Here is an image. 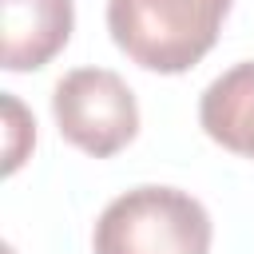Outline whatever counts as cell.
I'll use <instances>...</instances> for the list:
<instances>
[{"label":"cell","instance_id":"1","mask_svg":"<svg viewBox=\"0 0 254 254\" xmlns=\"http://www.w3.org/2000/svg\"><path fill=\"white\" fill-rule=\"evenodd\" d=\"M234 0H107L115 48L159 75L190 71L222 32Z\"/></svg>","mask_w":254,"mask_h":254},{"label":"cell","instance_id":"2","mask_svg":"<svg viewBox=\"0 0 254 254\" xmlns=\"http://www.w3.org/2000/svg\"><path fill=\"white\" fill-rule=\"evenodd\" d=\"M210 214L179 187H135L111 198L91 230L95 254H210Z\"/></svg>","mask_w":254,"mask_h":254},{"label":"cell","instance_id":"3","mask_svg":"<svg viewBox=\"0 0 254 254\" xmlns=\"http://www.w3.org/2000/svg\"><path fill=\"white\" fill-rule=\"evenodd\" d=\"M60 135L91 159H111L139 135V103L111 67H75L52 91Z\"/></svg>","mask_w":254,"mask_h":254},{"label":"cell","instance_id":"4","mask_svg":"<svg viewBox=\"0 0 254 254\" xmlns=\"http://www.w3.org/2000/svg\"><path fill=\"white\" fill-rule=\"evenodd\" d=\"M71 0H0V64L8 71H36L52 64L71 40Z\"/></svg>","mask_w":254,"mask_h":254},{"label":"cell","instance_id":"5","mask_svg":"<svg viewBox=\"0 0 254 254\" xmlns=\"http://www.w3.org/2000/svg\"><path fill=\"white\" fill-rule=\"evenodd\" d=\"M198 123L218 147L254 159V60L234 64L206 83L198 99Z\"/></svg>","mask_w":254,"mask_h":254},{"label":"cell","instance_id":"6","mask_svg":"<svg viewBox=\"0 0 254 254\" xmlns=\"http://www.w3.org/2000/svg\"><path fill=\"white\" fill-rule=\"evenodd\" d=\"M4 115H8V159H4V171L12 175L20 163H24V151H28V143H20V135L24 139H36V123L24 115V107L12 99V95H4Z\"/></svg>","mask_w":254,"mask_h":254}]
</instances>
